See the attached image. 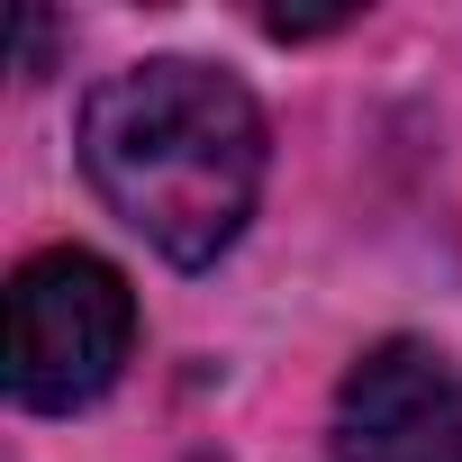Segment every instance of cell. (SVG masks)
<instances>
[{
  "mask_svg": "<svg viewBox=\"0 0 462 462\" xmlns=\"http://www.w3.org/2000/svg\"><path fill=\"white\" fill-rule=\"evenodd\" d=\"M263 163H273L263 109L217 64L145 55V64L109 73L82 100V172H91V190L109 199V217H127L181 273H208L245 236V217L263 199Z\"/></svg>",
  "mask_w": 462,
  "mask_h": 462,
  "instance_id": "6da1fadb",
  "label": "cell"
},
{
  "mask_svg": "<svg viewBox=\"0 0 462 462\" xmlns=\"http://www.w3.org/2000/svg\"><path fill=\"white\" fill-rule=\"evenodd\" d=\"M127 354H136V300L100 254L55 245V254L19 263V282H10V399L19 408L73 417V408L109 399Z\"/></svg>",
  "mask_w": 462,
  "mask_h": 462,
  "instance_id": "7a4b0ae2",
  "label": "cell"
},
{
  "mask_svg": "<svg viewBox=\"0 0 462 462\" xmlns=\"http://www.w3.org/2000/svg\"><path fill=\"white\" fill-rule=\"evenodd\" d=\"M327 453L336 462H462V372H453V354H435L426 336H381L336 390Z\"/></svg>",
  "mask_w": 462,
  "mask_h": 462,
  "instance_id": "3957f363",
  "label": "cell"
}]
</instances>
